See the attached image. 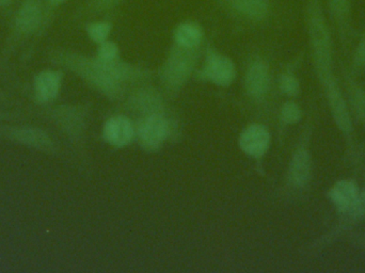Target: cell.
Masks as SVG:
<instances>
[{
  "label": "cell",
  "instance_id": "cell-1",
  "mask_svg": "<svg viewBox=\"0 0 365 273\" xmlns=\"http://www.w3.org/2000/svg\"><path fill=\"white\" fill-rule=\"evenodd\" d=\"M53 62L68 68L105 93L117 94L120 83L115 81L96 58L86 57L71 51H58L53 55Z\"/></svg>",
  "mask_w": 365,
  "mask_h": 273
},
{
  "label": "cell",
  "instance_id": "cell-2",
  "mask_svg": "<svg viewBox=\"0 0 365 273\" xmlns=\"http://www.w3.org/2000/svg\"><path fill=\"white\" fill-rule=\"evenodd\" d=\"M215 8L242 23L259 25L272 19L274 0H210Z\"/></svg>",
  "mask_w": 365,
  "mask_h": 273
},
{
  "label": "cell",
  "instance_id": "cell-3",
  "mask_svg": "<svg viewBox=\"0 0 365 273\" xmlns=\"http://www.w3.org/2000/svg\"><path fill=\"white\" fill-rule=\"evenodd\" d=\"M200 48H182L173 44L162 66V79L171 88L181 87L197 66Z\"/></svg>",
  "mask_w": 365,
  "mask_h": 273
},
{
  "label": "cell",
  "instance_id": "cell-4",
  "mask_svg": "<svg viewBox=\"0 0 365 273\" xmlns=\"http://www.w3.org/2000/svg\"><path fill=\"white\" fill-rule=\"evenodd\" d=\"M200 77L212 81L218 86H229L236 77L234 62L227 56L215 48L206 51L203 68L200 71Z\"/></svg>",
  "mask_w": 365,
  "mask_h": 273
},
{
  "label": "cell",
  "instance_id": "cell-5",
  "mask_svg": "<svg viewBox=\"0 0 365 273\" xmlns=\"http://www.w3.org/2000/svg\"><path fill=\"white\" fill-rule=\"evenodd\" d=\"M327 96L328 104L330 110L334 115L336 125L342 130L343 134L351 136L353 133V121H351V113L346 101L341 92L338 83H330L327 87L324 88Z\"/></svg>",
  "mask_w": 365,
  "mask_h": 273
},
{
  "label": "cell",
  "instance_id": "cell-6",
  "mask_svg": "<svg viewBox=\"0 0 365 273\" xmlns=\"http://www.w3.org/2000/svg\"><path fill=\"white\" fill-rule=\"evenodd\" d=\"M43 0H24L15 15V27L21 34H34L40 29L44 17Z\"/></svg>",
  "mask_w": 365,
  "mask_h": 273
},
{
  "label": "cell",
  "instance_id": "cell-7",
  "mask_svg": "<svg viewBox=\"0 0 365 273\" xmlns=\"http://www.w3.org/2000/svg\"><path fill=\"white\" fill-rule=\"evenodd\" d=\"M0 136L8 138L19 142L23 145L38 148L43 150H51L53 148V140L44 130L36 128H8L0 132Z\"/></svg>",
  "mask_w": 365,
  "mask_h": 273
},
{
  "label": "cell",
  "instance_id": "cell-8",
  "mask_svg": "<svg viewBox=\"0 0 365 273\" xmlns=\"http://www.w3.org/2000/svg\"><path fill=\"white\" fill-rule=\"evenodd\" d=\"M269 83L270 70L267 62L263 58H253L245 76L247 91L255 96H263L267 91Z\"/></svg>",
  "mask_w": 365,
  "mask_h": 273
},
{
  "label": "cell",
  "instance_id": "cell-9",
  "mask_svg": "<svg viewBox=\"0 0 365 273\" xmlns=\"http://www.w3.org/2000/svg\"><path fill=\"white\" fill-rule=\"evenodd\" d=\"M62 85V73L57 70H45L36 75L34 81V94L40 103L51 102L57 98Z\"/></svg>",
  "mask_w": 365,
  "mask_h": 273
},
{
  "label": "cell",
  "instance_id": "cell-10",
  "mask_svg": "<svg viewBox=\"0 0 365 273\" xmlns=\"http://www.w3.org/2000/svg\"><path fill=\"white\" fill-rule=\"evenodd\" d=\"M353 0H326L328 14L336 24L343 40L353 34Z\"/></svg>",
  "mask_w": 365,
  "mask_h": 273
},
{
  "label": "cell",
  "instance_id": "cell-11",
  "mask_svg": "<svg viewBox=\"0 0 365 273\" xmlns=\"http://www.w3.org/2000/svg\"><path fill=\"white\" fill-rule=\"evenodd\" d=\"M168 123L164 118L152 115L140 128V140L148 150H156L168 136Z\"/></svg>",
  "mask_w": 365,
  "mask_h": 273
},
{
  "label": "cell",
  "instance_id": "cell-12",
  "mask_svg": "<svg viewBox=\"0 0 365 273\" xmlns=\"http://www.w3.org/2000/svg\"><path fill=\"white\" fill-rule=\"evenodd\" d=\"M270 143V135L263 126L253 125L240 136V144L246 154L253 157L263 156Z\"/></svg>",
  "mask_w": 365,
  "mask_h": 273
},
{
  "label": "cell",
  "instance_id": "cell-13",
  "mask_svg": "<svg viewBox=\"0 0 365 273\" xmlns=\"http://www.w3.org/2000/svg\"><path fill=\"white\" fill-rule=\"evenodd\" d=\"M204 29L195 21H184L178 24L173 30V44L182 48L197 49L204 41Z\"/></svg>",
  "mask_w": 365,
  "mask_h": 273
},
{
  "label": "cell",
  "instance_id": "cell-14",
  "mask_svg": "<svg viewBox=\"0 0 365 273\" xmlns=\"http://www.w3.org/2000/svg\"><path fill=\"white\" fill-rule=\"evenodd\" d=\"M134 130L130 120L124 117L111 118L104 128V136L115 146H125L132 141Z\"/></svg>",
  "mask_w": 365,
  "mask_h": 273
},
{
  "label": "cell",
  "instance_id": "cell-15",
  "mask_svg": "<svg viewBox=\"0 0 365 273\" xmlns=\"http://www.w3.org/2000/svg\"><path fill=\"white\" fill-rule=\"evenodd\" d=\"M311 177V156L304 146H300L292 159L289 178L296 187H304Z\"/></svg>",
  "mask_w": 365,
  "mask_h": 273
},
{
  "label": "cell",
  "instance_id": "cell-16",
  "mask_svg": "<svg viewBox=\"0 0 365 273\" xmlns=\"http://www.w3.org/2000/svg\"><path fill=\"white\" fill-rule=\"evenodd\" d=\"M359 190L351 180H340L330 189L329 199L340 212H349Z\"/></svg>",
  "mask_w": 365,
  "mask_h": 273
},
{
  "label": "cell",
  "instance_id": "cell-17",
  "mask_svg": "<svg viewBox=\"0 0 365 273\" xmlns=\"http://www.w3.org/2000/svg\"><path fill=\"white\" fill-rule=\"evenodd\" d=\"M128 0H87L79 8V16L108 15L123 6Z\"/></svg>",
  "mask_w": 365,
  "mask_h": 273
},
{
  "label": "cell",
  "instance_id": "cell-18",
  "mask_svg": "<svg viewBox=\"0 0 365 273\" xmlns=\"http://www.w3.org/2000/svg\"><path fill=\"white\" fill-rule=\"evenodd\" d=\"M113 25L108 19L92 21L86 25V32L90 40L96 44L106 42L113 31Z\"/></svg>",
  "mask_w": 365,
  "mask_h": 273
},
{
  "label": "cell",
  "instance_id": "cell-19",
  "mask_svg": "<svg viewBox=\"0 0 365 273\" xmlns=\"http://www.w3.org/2000/svg\"><path fill=\"white\" fill-rule=\"evenodd\" d=\"M346 77L349 81L351 106H353L354 111L359 121L365 126V90L356 81L349 79V76Z\"/></svg>",
  "mask_w": 365,
  "mask_h": 273
},
{
  "label": "cell",
  "instance_id": "cell-20",
  "mask_svg": "<svg viewBox=\"0 0 365 273\" xmlns=\"http://www.w3.org/2000/svg\"><path fill=\"white\" fill-rule=\"evenodd\" d=\"M96 59L100 61L111 62L120 59V48L117 43L107 40L106 42L98 45Z\"/></svg>",
  "mask_w": 365,
  "mask_h": 273
},
{
  "label": "cell",
  "instance_id": "cell-21",
  "mask_svg": "<svg viewBox=\"0 0 365 273\" xmlns=\"http://www.w3.org/2000/svg\"><path fill=\"white\" fill-rule=\"evenodd\" d=\"M280 89L282 90L283 93L287 94V96H297L300 91V83L297 77L293 73H284L280 77Z\"/></svg>",
  "mask_w": 365,
  "mask_h": 273
},
{
  "label": "cell",
  "instance_id": "cell-22",
  "mask_svg": "<svg viewBox=\"0 0 365 273\" xmlns=\"http://www.w3.org/2000/svg\"><path fill=\"white\" fill-rule=\"evenodd\" d=\"M281 118L285 123H297L302 119V109L295 103H287L281 110Z\"/></svg>",
  "mask_w": 365,
  "mask_h": 273
},
{
  "label": "cell",
  "instance_id": "cell-23",
  "mask_svg": "<svg viewBox=\"0 0 365 273\" xmlns=\"http://www.w3.org/2000/svg\"><path fill=\"white\" fill-rule=\"evenodd\" d=\"M346 214H349L354 220H362L365 218V190L358 193L355 202Z\"/></svg>",
  "mask_w": 365,
  "mask_h": 273
},
{
  "label": "cell",
  "instance_id": "cell-24",
  "mask_svg": "<svg viewBox=\"0 0 365 273\" xmlns=\"http://www.w3.org/2000/svg\"><path fill=\"white\" fill-rule=\"evenodd\" d=\"M353 64L358 70L365 68V30L354 51Z\"/></svg>",
  "mask_w": 365,
  "mask_h": 273
},
{
  "label": "cell",
  "instance_id": "cell-25",
  "mask_svg": "<svg viewBox=\"0 0 365 273\" xmlns=\"http://www.w3.org/2000/svg\"><path fill=\"white\" fill-rule=\"evenodd\" d=\"M68 0H46L47 6L49 8H58V6H61L62 4H66Z\"/></svg>",
  "mask_w": 365,
  "mask_h": 273
},
{
  "label": "cell",
  "instance_id": "cell-26",
  "mask_svg": "<svg viewBox=\"0 0 365 273\" xmlns=\"http://www.w3.org/2000/svg\"><path fill=\"white\" fill-rule=\"evenodd\" d=\"M13 0H0V6H9L12 4Z\"/></svg>",
  "mask_w": 365,
  "mask_h": 273
}]
</instances>
